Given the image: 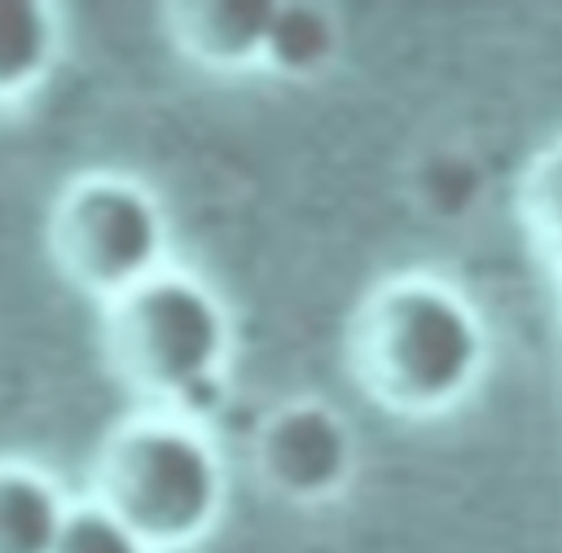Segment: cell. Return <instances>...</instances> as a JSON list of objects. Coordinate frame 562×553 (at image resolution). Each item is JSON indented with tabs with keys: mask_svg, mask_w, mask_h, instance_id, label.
Wrapping results in <instances>:
<instances>
[{
	"mask_svg": "<svg viewBox=\"0 0 562 553\" xmlns=\"http://www.w3.org/2000/svg\"><path fill=\"white\" fill-rule=\"evenodd\" d=\"M356 386L395 417H439L457 408L487 364V329L474 303L426 272L373 285L347 325Z\"/></svg>",
	"mask_w": 562,
	"mask_h": 553,
	"instance_id": "cell-1",
	"label": "cell"
},
{
	"mask_svg": "<svg viewBox=\"0 0 562 553\" xmlns=\"http://www.w3.org/2000/svg\"><path fill=\"white\" fill-rule=\"evenodd\" d=\"M88 496L119 514L154 553H180L215 531L228 474L198 417L145 408L105 430Z\"/></svg>",
	"mask_w": 562,
	"mask_h": 553,
	"instance_id": "cell-2",
	"label": "cell"
},
{
	"mask_svg": "<svg viewBox=\"0 0 562 553\" xmlns=\"http://www.w3.org/2000/svg\"><path fill=\"white\" fill-rule=\"evenodd\" d=\"M228 351L233 320L224 298L180 263L101 303L105 369L158 408L193 417L198 399L215 395Z\"/></svg>",
	"mask_w": 562,
	"mask_h": 553,
	"instance_id": "cell-3",
	"label": "cell"
},
{
	"mask_svg": "<svg viewBox=\"0 0 562 553\" xmlns=\"http://www.w3.org/2000/svg\"><path fill=\"white\" fill-rule=\"evenodd\" d=\"M44 241L57 276L101 303L171 268V233L158 193L119 171H88L61 184Z\"/></svg>",
	"mask_w": 562,
	"mask_h": 553,
	"instance_id": "cell-4",
	"label": "cell"
},
{
	"mask_svg": "<svg viewBox=\"0 0 562 553\" xmlns=\"http://www.w3.org/2000/svg\"><path fill=\"white\" fill-rule=\"evenodd\" d=\"M250 465L277 500L321 505L356 474V430L325 399H285L255 426Z\"/></svg>",
	"mask_w": 562,
	"mask_h": 553,
	"instance_id": "cell-5",
	"label": "cell"
},
{
	"mask_svg": "<svg viewBox=\"0 0 562 553\" xmlns=\"http://www.w3.org/2000/svg\"><path fill=\"white\" fill-rule=\"evenodd\" d=\"M171 48L215 75L263 66L277 0H176L158 4Z\"/></svg>",
	"mask_w": 562,
	"mask_h": 553,
	"instance_id": "cell-6",
	"label": "cell"
},
{
	"mask_svg": "<svg viewBox=\"0 0 562 553\" xmlns=\"http://www.w3.org/2000/svg\"><path fill=\"white\" fill-rule=\"evenodd\" d=\"M61 57V9L48 0H0V110L35 97Z\"/></svg>",
	"mask_w": 562,
	"mask_h": 553,
	"instance_id": "cell-7",
	"label": "cell"
},
{
	"mask_svg": "<svg viewBox=\"0 0 562 553\" xmlns=\"http://www.w3.org/2000/svg\"><path fill=\"white\" fill-rule=\"evenodd\" d=\"M70 496L35 461H0V553H53Z\"/></svg>",
	"mask_w": 562,
	"mask_h": 553,
	"instance_id": "cell-8",
	"label": "cell"
},
{
	"mask_svg": "<svg viewBox=\"0 0 562 553\" xmlns=\"http://www.w3.org/2000/svg\"><path fill=\"white\" fill-rule=\"evenodd\" d=\"M338 44H342V31H338V18L329 4L277 0L263 70H272L281 79H312L338 57Z\"/></svg>",
	"mask_w": 562,
	"mask_h": 553,
	"instance_id": "cell-9",
	"label": "cell"
},
{
	"mask_svg": "<svg viewBox=\"0 0 562 553\" xmlns=\"http://www.w3.org/2000/svg\"><path fill=\"white\" fill-rule=\"evenodd\" d=\"M518 215L536 250L562 268V140L540 149L518 184Z\"/></svg>",
	"mask_w": 562,
	"mask_h": 553,
	"instance_id": "cell-10",
	"label": "cell"
},
{
	"mask_svg": "<svg viewBox=\"0 0 562 553\" xmlns=\"http://www.w3.org/2000/svg\"><path fill=\"white\" fill-rule=\"evenodd\" d=\"M53 553H154V549L97 496H83L70 505V518Z\"/></svg>",
	"mask_w": 562,
	"mask_h": 553,
	"instance_id": "cell-11",
	"label": "cell"
}]
</instances>
